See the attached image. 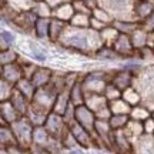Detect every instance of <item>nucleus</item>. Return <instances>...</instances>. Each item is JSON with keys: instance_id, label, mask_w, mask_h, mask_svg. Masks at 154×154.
Masks as SVG:
<instances>
[{"instance_id": "obj_1", "label": "nucleus", "mask_w": 154, "mask_h": 154, "mask_svg": "<svg viewBox=\"0 0 154 154\" xmlns=\"http://www.w3.org/2000/svg\"><path fill=\"white\" fill-rule=\"evenodd\" d=\"M59 43L64 49L84 56H94L96 50L100 46H103L99 32H94L91 29H76L72 27L70 24H67Z\"/></svg>"}, {"instance_id": "obj_2", "label": "nucleus", "mask_w": 154, "mask_h": 154, "mask_svg": "<svg viewBox=\"0 0 154 154\" xmlns=\"http://www.w3.org/2000/svg\"><path fill=\"white\" fill-rule=\"evenodd\" d=\"M82 86L86 94H103L110 83V73L106 70H91L82 76Z\"/></svg>"}, {"instance_id": "obj_3", "label": "nucleus", "mask_w": 154, "mask_h": 154, "mask_svg": "<svg viewBox=\"0 0 154 154\" xmlns=\"http://www.w3.org/2000/svg\"><path fill=\"white\" fill-rule=\"evenodd\" d=\"M97 6L109 11L114 20H133L134 0H97Z\"/></svg>"}, {"instance_id": "obj_4", "label": "nucleus", "mask_w": 154, "mask_h": 154, "mask_svg": "<svg viewBox=\"0 0 154 154\" xmlns=\"http://www.w3.org/2000/svg\"><path fill=\"white\" fill-rule=\"evenodd\" d=\"M10 128L13 131L14 140H16L17 147L23 150H30L32 149V138H33V128L32 123L23 116L19 117L14 123L10 124Z\"/></svg>"}, {"instance_id": "obj_5", "label": "nucleus", "mask_w": 154, "mask_h": 154, "mask_svg": "<svg viewBox=\"0 0 154 154\" xmlns=\"http://www.w3.org/2000/svg\"><path fill=\"white\" fill-rule=\"evenodd\" d=\"M56 96H57V91L50 84H47L44 87L36 88V93H34L30 103L40 107V109H43V110H46L47 113H50L51 109H53V104H54Z\"/></svg>"}, {"instance_id": "obj_6", "label": "nucleus", "mask_w": 154, "mask_h": 154, "mask_svg": "<svg viewBox=\"0 0 154 154\" xmlns=\"http://www.w3.org/2000/svg\"><path fill=\"white\" fill-rule=\"evenodd\" d=\"M67 127H69V131L72 133V136L74 137V140L77 141L80 149L87 150V149H91V147H96L93 133L91 131L86 130L84 127H82L80 124H77L76 121L70 123Z\"/></svg>"}, {"instance_id": "obj_7", "label": "nucleus", "mask_w": 154, "mask_h": 154, "mask_svg": "<svg viewBox=\"0 0 154 154\" xmlns=\"http://www.w3.org/2000/svg\"><path fill=\"white\" fill-rule=\"evenodd\" d=\"M43 127L47 130V133H49L51 137L59 138V140H60L61 136H63V134L67 131V128H69V127H67V123L64 121V119H63L60 114H56L53 111H50L49 114H47Z\"/></svg>"}, {"instance_id": "obj_8", "label": "nucleus", "mask_w": 154, "mask_h": 154, "mask_svg": "<svg viewBox=\"0 0 154 154\" xmlns=\"http://www.w3.org/2000/svg\"><path fill=\"white\" fill-rule=\"evenodd\" d=\"M36 20H37V16H36V13L32 9V10L16 14L14 19L11 20V26L17 27L19 30H22V33H29V32H33Z\"/></svg>"}, {"instance_id": "obj_9", "label": "nucleus", "mask_w": 154, "mask_h": 154, "mask_svg": "<svg viewBox=\"0 0 154 154\" xmlns=\"http://www.w3.org/2000/svg\"><path fill=\"white\" fill-rule=\"evenodd\" d=\"M74 121L88 131H93L94 123H96V114L86 104L77 106V107H74Z\"/></svg>"}, {"instance_id": "obj_10", "label": "nucleus", "mask_w": 154, "mask_h": 154, "mask_svg": "<svg viewBox=\"0 0 154 154\" xmlns=\"http://www.w3.org/2000/svg\"><path fill=\"white\" fill-rule=\"evenodd\" d=\"M111 150L117 154H133V141L127 137L123 130H117L113 133Z\"/></svg>"}, {"instance_id": "obj_11", "label": "nucleus", "mask_w": 154, "mask_h": 154, "mask_svg": "<svg viewBox=\"0 0 154 154\" xmlns=\"http://www.w3.org/2000/svg\"><path fill=\"white\" fill-rule=\"evenodd\" d=\"M153 11H154V0H134L133 20L141 24Z\"/></svg>"}, {"instance_id": "obj_12", "label": "nucleus", "mask_w": 154, "mask_h": 154, "mask_svg": "<svg viewBox=\"0 0 154 154\" xmlns=\"http://www.w3.org/2000/svg\"><path fill=\"white\" fill-rule=\"evenodd\" d=\"M133 82H134V74H131L130 72L121 70V69L110 72V83L120 91H124L126 88L131 87Z\"/></svg>"}, {"instance_id": "obj_13", "label": "nucleus", "mask_w": 154, "mask_h": 154, "mask_svg": "<svg viewBox=\"0 0 154 154\" xmlns=\"http://www.w3.org/2000/svg\"><path fill=\"white\" fill-rule=\"evenodd\" d=\"M51 76H53L51 69L44 66H37L36 70L33 72V74H32V77H30V82L33 83V86L36 88H40L49 84L50 80H51Z\"/></svg>"}, {"instance_id": "obj_14", "label": "nucleus", "mask_w": 154, "mask_h": 154, "mask_svg": "<svg viewBox=\"0 0 154 154\" xmlns=\"http://www.w3.org/2000/svg\"><path fill=\"white\" fill-rule=\"evenodd\" d=\"M0 77L14 86L20 79H23L22 66H20L17 61L16 63H11V64H6V66L2 67V74H0Z\"/></svg>"}, {"instance_id": "obj_15", "label": "nucleus", "mask_w": 154, "mask_h": 154, "mask_svg": "<svg viewBox=\"0 0 154 154\" xmlns=\"http://www.w3.org/2000/svg\"><path fill=\"white\" fill-rule=\"evenodd\" d=\"M133 154H154L153 136L143 134L133 143Z\"/></svg>"}, {"instance_id": "obj_16", "label": "nucleus", "mask_w": 154, "mask_h": 154, "mask_svg": "<svg viewBox=\"0 0 154 154\" xmlns=\"http://www.w3.org/2000/svg\"><path fill=\"white\" fill-rule=\"evenodd\" d=\"M47 111L43 110V109H40L37 106H34L30 103L29 106V110L26 113V119H27L30 123H32V126L33 127H38V126H43L44 121H46V117H47Z\"/></svg>"}, {"instance_id": "obj_17", "label": "nucleus", "mask_w": 154, "mask_h": 154, "mask_svg": "<svg viewBox=\"0 0 154 154\" xmlns=\"http://www.w3.org/2000/svg\"><path fill=\"white\" fill-rule=\"evenodd\" d=\"M128 36H130V40H131V44H133V47H134V50H140L147 46L149 32L141 24H138L137 27L131 32V34H128Z\"/></svg>"}, {"instance_id": "obj_18", "label": "nucleus", "mask_w": 154, "mask_h": 154, "mask_svg": "<svg viewBox=\"0 0 154 154\" xmlns=\"http://www.w3.org/2000/svg\"><path fill=\"white\" fill-rule=\"evenodd\" d=\"M74 7H73V3L72 0H69L66 3H63L61 6H59L57 9L51 11V17H54V19H59L61 22L64 23H69L72 20V17L74 16Z\"/></svg>"}, {"instance_id": "obj_19", "label": "nucleus", "mask_w": 154, "mask_h": 154, "mask_svg": "<svg viewBox=\"0 0 154 154\" xmlns=\"http://www.w3.org/2000/svg\"><path fill=\"white\" fill-rule=\"evenodd\" d=\"M9 101H10L11 106L16 109V111L22 116V117L26 116V113H27V110H29V106H30V100L26 99L22 93H19L16 88L13 90V93H11Z\"/></svg>"}, {"instance_id": "obj_20", "label": "nucleus", "mask_w": 154, "mask_h": 154, "mask_svg": "<svg viewBox=\"0 0 154 154\" xmlns=\"http://www.w3.org/2000/svg\"><path fill=\"white\" fill-rule=\"evenodd\" d=\"M67 24L69 23H64L59 20V19H54L51 17L50 19V26H49V40L53 42V43H59L60 37L63 36L64 30H66Z\"/></svg>"}, {"instance_id": "obj_21", "label": "nucleus", "mask_w": 154, "mask_h": 154, "mask_svg": "<svg viewBox=\"0 0 154 154\" xmlns=\"http://www.w3.org/2000/svg\"><path fill=\"white\" fill-rule=\"evenodd\" d=\"M16 146V140H14L10 126L2 124L0 126V150H10Z\"/></svg>"}, {"instance_id": "obj_22", "label": "nucleus", "mask_w": 154, "mask_h": 154, "mask_svg": "<svg viewBox=\"0 0 154 154\" xmlns=\"http://www.w3.org/2000/svg\"><path fill=\"white\" fill-rule=\"evenodd\" d=\"M34 0H6L3 5L14 14H19V13H23V11L32 10L34 7Z\"/></svg>"}, {"instance_id": "obj_23", "label": "nucleus", "mask_w": 154, "mask_h": 154, "mask_svg": "<svg viewBox=\"0 0 154 154\" xmlns=\"http://www.w3.org/2000/svg\"><path fill=\"white\" fill-rule=\"evenodd\" d=\"M82 79V77H80ZM77 80L72 87L69 88V99H70V103H72L74 107L77 106H82L84 104V97H86V93L83 90V86H82V80Z\"/></svg>"}, {"instance_id": "obj_24", "label": "nucleus", "mask_w": 154, "mask_h": 154, "mask_svg": "<svg viewBox=\"0 0 154 154\" xmlns=\"http://www.w3.org/2000/svg\"><path fill=\"white\" fill-rule=\"evenodd\" d=\"M84 104L87 106L93 113H97L99 110H101L103 107H106L109 104V101L106 100V97L103 94H86Z\"/></svg>"}, {"instance_id": "obj_25", "label": "nucleus", "mask_w": 154, "mask_h": 154, "mask_svg": "<svg viewBox=\"0 0 154 154\" xmlns=\"http://www.w3.org/2000/svg\"><path fill=\"white\" fill-rule=\"evenodd\" d=\"M0 113H2V117H3L5 124H7V126H10L11 123H14L19 117H22V116L16 111V109L11 106V103L9 100L0 103Z\"/></svg>"}, {"instance_id": "obj_26", "label": "nucleus", "mask_w": 154, "mask_h": 154, "mask_svg": "<svg viewBox=\"0 0 154 154\" xmlns=\"http://www.w3.org/2000/svg\"><path fill=\"white\" fill-rule=\"evenodd\" d=\"M123 131L126 133V136L130 140H131L133 143L137 140L138 137H141L144 134L143 131V124L140 123V121H136V120H128V123H127V126L123 128Z\"/></svg>"}, {"instance_id": "obj_27", "label": "nucleus", "mask_w": 154, "mask_h": 154, "mask_svg": "<svg viewBox=\"0 0 154 154\" xmlns=\"http://www.w3.org/2000/svg\"><path fill=\"white\" fill-rule=\"evenodd\" d=\"M14 88H16L19 93H22L27 100H30V101H32L34 93H36V87H34L33 83L30 82V79H27V77L20 79V80L14 84Z\"/></svg>"}, {"instance_id": "obj_28", "label": "nucleus", "mask_w": 154, "mask_h": 154, "mask_svg": "<svg viewBox=\"0 0 154 154\" xmlns=\"http://www.w3.org/2000/svg\"><path fill=\"white\" fill-rule=\"evenodd\" d=\"M69 106H70L69 90H66V91H60V93H57V96H56L54 104H53V109H51V111H53V113H56V114L63 116Z\"/></svg>"}, {"instance_id": "obj_29", "label": "nucleus", "mask_w": 154, "mask_h": 154, "mask_svg": "<svg viewBox=\"0 0 154 154\" xmlns=\"http://www.w3.org/2000/svg\"><path fill=\"white\" fill-rule=\"evenodd\" d=\"M49 26H50V19H44V17H37V20L34 23L33 33L38 40H46L49 38Z\"/></svg>"}, {"instance_id": "obj_30", "label": "nucleus", "mask_w": 154, "mask_h": 154, "mask_svg": "<svg viewBox=\"0 0 154 154\" xmlns=\"http://www.w3.org/2000/svg\"><path fill=\"white\" fill-rule=\"evenodd\" d=\"M94 57H96V59H99V60H103V61L121 60L120 56L117 54V53L114 51V49H113V47H110V46H100L99 49L96 50Z\"/></svg>"}, {"instance_id": "obj_31", "label": "nucleus", "mask_w": 154, "mask_h": 154, "mask_svg": "<svg viewBox=\"0 0 154 154\" xmlns=\"http://www.w3.org/2000/svg\"><path fill=\"white\" fill-rule=\"evenodd\" d=\"M121 99L126 101L127 104L130 106V107H134V106L137 104H141V94L138 91L136 87H128L126 88L124 91H121Z\"/></svg>"}, {"instance_id": "obj_32", "label": "nucleus", "mask_w": 154, "mask_h": 154, "mask_svg": "<svg viewBox=\"0 0 154 154\" xmlns=\"http://www.w3.org/2000/svg\"><path fill=\"white\" fill-rule=\"evenodd\" d=\"M100 34V40H101V44L103 46H113V43L116 42V38H117V36H119V32L116 30L111 24H109V26H106L101 32H99Z\"/></svg>"}, {"instance_id": "obj_33", "label": "nucleus", "mask_w": 154, "mask_h": 154, "mask_svg": "<svg viewBox=\"0 0 154 154\" xmlns=\"http://www.w3.org/2000/svg\"><path fill=\"white\" fill-rule=\"evenodd\" d=\"M138 24L140 23L134 22V20H113V23H111V26L120 34H131V32Z\"/></svg>"}, {"instance_id": "obj_34", "label": "nucleus", "mask_w": 154, "mask_h": 154, "mask_svg": "<svg viewBox=\"0 0 154 154\" xmlns=\"http://www.w3.org/2000/svg\"><path fill=\"white\" fill-rule=\"evenodd\" d=\"M109 109H110L111 114H130V110L131 107L127 104L124 100L121 99H117V100H113V101H109Z\"/></svg>"}, {"instance_id": "obj_35", "label": "nucleus", "mask_w": 154, "mask_h": 154, "mask_svg": "<svg viewBox=\"0 0 154 154\" xmlns=\"http://www.w3.org/2000/svg\"><path fill=\"white\" fill-rule=\"evenodd\" d=\"M150 116H151V111H150L147 107H144L143 104H137V106H134V107H131L128 117H130L131 120L143 123L146 119H149Z\"/></svg>"}, {"instance_id": "obj_36", "label": "nucleus", "mask_w": 154, "mask_h": 154, "mask_svg": "<svg viewBox=\"0 0 154 154\" xmlns=\"http://www.w3.org/2000/svg\"><path fill=\"white\" fill-rule=\"evenodd\" d=\"M90 16L91 14H84V13H74L69 24L76 29H90Z\"/></svg>"}, {"instance_id": "obj_37", "label": "nucleus", "mask_w": 154, "mask_h": 154, "mask_svg": "<svg viewBox=\"0 0 154 154\" xmlns=\"http://www.w3.org/2000/svg\"><path fill=\"white\" fill-rule=\"evenodd\" d=\"M128 120H130V117L127 114H111L109 119V124L113 131H117V130H123L127 126Z\"/></svg>"}, {"instance_id": "obj_38", "label": "nucleus", "mask_w": 154, "mask_h": 154, "mask_svg": "<svg viewBox=\"0 0 154 154\" xmlns=\"http://www.w3.org/2000/svg\"><path fill=\"white\" fill-rule=\"evenodd\" d=\"M20 56L17 54L14 50H11V47L9 49H2L0 50V66L3 67L6 64H11V63H16L19 60Z\"/></svg>"}, {"instance_id": "obj_39", "label": "nucleus", "mask_w": 154, "mask_h": 154, "mask_svg": "<svg viewBox=\"0 0 154 154\" xmlns=\"http://www.w3.org/2000/svg\"><path fill=\"white\" fill-rule=\"evenodd\" d=\"M91 17H94V19H97V20H100L101 23H104V24H111L113 23V17H111V14L109 13V11H106L104 9H101V7H99V6H96L93 10H91Z\"/></svg>"}, {"instance_id": "obj_40", "label": "nucleus", "mask_w": 154, "mask_h": 154, "mask_svg": "<svg viewBox=\"0 0 154 154\" xmlns=\"http://www.w3.org/2000/svg\"><path fill=\"white\" fill-rule=\"evenodd\" d=\"M33 11L36 13L37 17H44V19H51V9H50L47 3L42 0V2H36L33 7Z\"/></svg>"}, {"instance_id": "obj_41", "label": "nucleus", "mask_w": 154, "mask_h": 154, "mask_svg": "<svg viewBox=\"0 0 154 154\" xmlns=\"http://www.w3.org/2000/svg\"><path fill=\"white\" fill-rule=\"evenodd\" d=\"M13 90H14V86L10 84L9 82H6L5 79L0 77V103L7 101V100L10 99Z\"/></svg>"}, {"instance_id": "obj_42", "label": "nucleus", "mask_w": 154, "mask_h": 154, "mask_svg": "<svg viewBox=\"0 0 154 154\" xmlns=\"http://www.w3.org/2000/svg\"><path fill=\"white\" fill-rule=\"evenodd\" d=\"M16 43V36L9 30H0V44L3 49H9Z\"/></svg>"}, {"instance_id": "obj_43", "label": "nucleus", "mask_w": 154, "mask_h": 154, "mask_svg": "<svg viewBox=\"0 0 154 154\" xmlns=\"http://www.w3.org/2000/svg\"><path fill=\"white\" fill-rule=\"evenodd\" d=\"M60 143H61V146H63V149H66V150H73V149H77V147H79V144H77V141L72 136V133L69 131V128H67V131L61 136Z\"/></svg>"}, {"instance_id": "obj_44", "label": "nucleus", "mask_w": 154, "mask_h": 154, "mask_svg": "<svg viewBox=\"0 0 154 154\" xmlns=\"http://www.w3.org/2000/svg\"><path fill=\"white\" fill-rule=\"evenodd\" d=\"M103 96L106 97L107 101H113V100H117L121 97V91L119 88H116L111 83H109L107 86H106L104 91H103Z\"/></svg>"}, {"instance_id": "obj_45", "label": "nucleus", "mask_w": 154, "mask_h": 154, "mask_svg": "<svg viewBox=\"0 0 154 154\" xmlns=\"http://www.w3.org/2000/svg\"><path fill=\"white\" fill-rule=\"evenodd\" d=\"M30 54L33 56V59H36L37 61L40 63H44V61L47 60V54H46V51H44L42 47H38L36 44L30 43Z\"/></svg>"}, {"instance_id": "obj_46", "label": "nucleus", "mask_w": 154, "mask_h": 154, "mask_svg": "<svg viewBox=\"0 0 154 154\" xmlns=\"http://www.w3.org/2000/svg\"><path fill=\"white\" fill-rule=\"evenodd\" d=\"M73 7H74V11L76 13H84V14H91V9L86 6L82 0H73Z\"/></svg>"}, {"instance_id": "obj_47", "label": "nucleus", "mask_w": 154, "mask_h": 154, "mask_svg": "<svg viewBox=\"0 0 154 154\" xmlns=\"http://www.w3.org/2000/svg\"><path fill=\"white\" fill-rule=\"evenodd\" d=\"M141 124H143L144 134H147V136H153V134H154V119H153V117L150 116L149 119H146Z\"/></svg>"}, {"instance_id": "obj_48", "label": "nucleus", "mask_w": 154, "mask_h": 154, "mask_svg": "<svg viewBox=\"0 0 154 154\" xmlns=\"http://www.w3.org/2000/svg\"><path fill=\"white\" fill-rule=\"evenodd\" d=\"M94 114H96V119H97V120H109L110 116H111V111H110V109H109V104L106 106V107H103L101 110H99L97 113H94Z\"/></svg>"}, {"instance_id": "obj_49", "label": "nucleus", "mask_w": 154, "mask_h": 154, "mask_svg": "<svg viewBox=\"0 0 154 154\" xmlns=\"http://www.w3.org/2000/svg\"><path fill=\"white\" fill-rule=\"evenodd\" d=\"M141 26H143L147 32H154V11L141 23Z\"/></svg>"}, {"instance_id": "obj_50", "label": "nucleus", "mask_w": 154, "mask_h": 154, "mask_svg": "<svg viewBox=\"0 0 154 154\" xmlns=\"http://www.w3.org/2000/svg\"><path fill=\"white\" fill-rule=\"evenodd\" d=\"M44 2L47 3V6H49L50 9H51V11H53L54 9H57L59 6H61L63 3H66L69 0H44Z\"/></svg>"}, {"instance_id": "obj_51", "label": "nucleus", "mask_w": 154, "mask_h": 154, "mask_svg": "<svg viewBox=\"0 0 154 154\" xmlns=\"http://www.w3.org/2000/svg\"><path fill=\"white\" fill-rule=\"evenodd\" d=\"M82 2H83V3H84L86 6H88V7H90L91 10H93L94 7L97 6V0H82Z\"/></svg>"}, {"instance_id": "obj_52", "label": "nucleus", "mask_w": 154, "mask_h": 154, "mask_svg": "<svg viewBox=\"0 0 154 154\" xmlns=\"http://www.w3.org/2000/svg\"><path fill=\"white\" fill-rule=\"evenodd\" d=\"M67 154H86V153L83 151V149H80V147H77V149L69 150V153H67Z\"/></svg>"}, {"instance_id": "obj_53", "label": "nucleus", "mask_w": 154, "mask_h": 154, "mask_svg": "<svg viewBox=\"0 0 154 154\" xmlns=\"http://www.w3.org/2000/svg\"><path fill=\"white\" fill-rule=\"evenodd\" d=\"M2 124H5V121H3V117H2V113H0V126Z\"/></svg>"}, {"instance_id": "obj_54", "label": "nucleus", "mask_w": 154, "mask_h": 154, "mask_svg": "<svg viewBox=\"0 0 154 154\" xmlns=\"http://www.w3.org/2000/svg\"><path fill=\"white\" fill-rule=\"evenodd\" d=\"M151 117H153V119H154V111H153V113H151Z\"/></svg>"}, {"instance_id": "obj_55", "label": "nucleus", "mask_w": 154, "mask_h": 154, "mask_svg": "<svg viewBox=\"0 0 154 154\" xmlns=\"http://www.w3.org/2000/svg\"><path fill=\"white\" fill-rule=\"evenodd\" d=\"M0 74H2V66H0Z\"/></svg>"}, {"instance_id": "obj_56", "label": "nucleus", "mask_w": 154, "mask_h": 154, "mask_svg": "<svg viewBox=\"0 0 154 154\" xmlns=\"http://www.w3.org/2000/svg\"><path fill=\"white\" fill-rule=\"evenodd\" d=\"M2 49H3V47H2V44H0V50H2Z\"/></svg>"}, {"instance_id": "obj_57", "label": "nucleus", "mask_w": 154, "mask_h": 154, "mask_svg": "<svg viewBox=\"0 0 154 154\" xmlns=\"http://www.w3.org/2000/svg\"><path fill=\"white\" fill-rule=\"evenodd\" d=\"M153 140H154V134H153Z\"/></svg>"}]
</instances>
